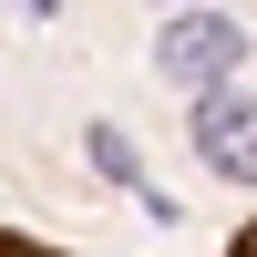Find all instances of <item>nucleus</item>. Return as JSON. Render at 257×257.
Listing matches in <instances>:
<instances>
[{
  "instance_id": "1",
  "label": "nucleus",
  "mask_w": 257,
  "mask_h": 257,
  "mask_svg": "<svg viewBox=\"0 0 257 257\" xmlns=\"http://www.w3.org/2000/svg\"><path fill=\"white\" fill-rule=\"evenodd\" d=\"M196 144H216L226 175H257V123L237 113V103H196Z\"/></svg>"
},
{
  "instance_id": "2",
  "label": "nucleus",
  "mask_w": 257,
  "mask_h": 257,
  "mask_svg": "<svg viewBox=\"0 0 257 257\" xmlns=\"http://www.w3.org/2000/svg\"><path fill=\"white\" fill-rule=\"evenodd\" d=\"M165 52H175L185 72H226V62H237V31H226V21H206V31H175Z\"/></svg>"
},
{
  "instance_id": "3",
  "label": "nucleus",
  "mask_w": 257,
  "mask_h": 257,
  "mask_svg": "<svg viewBox=\"0 0 257 257\" xmlns=\"http://www.w3.org/2000/svg\"><path fill=\"white\" fill-rule=\"evenodd\" d=\"M0 257H72V247H41V237H0Z\"/></svg>"
},
{
  "instance_id": "4",
  "label": "nucleus",
  "mask_w": 257,
  "mask_h": 257,
  "mask_svg": "<svg viewBox=\"0 0 257 257\" xmlns=\"http://www.w3.org/2000/svg\"><path fill=\"white\" fill-rule=\"evenodd\" d=\"M216 257H257V216H247V226H237V237H226Z\"/></svg>"
}]
</instances>
